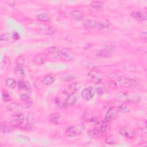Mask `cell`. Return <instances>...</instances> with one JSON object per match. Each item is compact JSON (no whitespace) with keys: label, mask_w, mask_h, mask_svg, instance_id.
<instances>
[{"label":"cell","mask_w":147,"mask_h":147,"mask_svg":"<svg viewBox=\"0 0 147 147\" xmlns=\"http://www.w3.org/2000/svg\"><path fill=\"white\" fill-rule=\"evenodd\" d=\"M114 46L110 43H106L103 45L102 49L94 50L90 52L87 56L90 58H108L110 57L114 51Z\"/></svg>","instance_id":"cell-1"},{"label":"cell","mask_w":147,"mask_h":147,"mask_svg":"<svg viewBox=\"0 0 147 147\" xmlns=\"http://www.w3.org/2000/svg\"><path fill=\"white\" fill-rule=\"evenodd\" d=\"M108 122L106 121H102L98 122L95 127L88 131V135L89 137L92 138H99L104 134V133L107 131L109 129Z\"/></svg>","instance_id":"cell-2"},{"label":"cell","mask_w":147,"mask_h":147,"mask_svg":"<svg viewBox=\"0 0 147 147\" xmlns=\"http://www.w3.org/2000/svg\"><path fill=\"white\" fill-rule=\"evenodd\" d=\"M115 98L120 101L131 103H137L141 101V97L138 94L128 93L127 92L121 91L117 94L115 96Z\"/></svg>","instance_id":"cell-3"},{"label":"cell","mask_w":147,"mask_h":147,"mask_svg":"<svg viewBox=\"0 0 147 147\" xmlns=\"http://www.w3.org/2000/svg\"><path fill=\"white\" fill-rule=\"evenodd\" d=\"M84 128L85 126L83 123L71 126L67 129L65 131V135L69 137H75L79 136L84 131Z\"/></svg>","instance_id":"cell-4"},{"label":"cell","mask_w":147,"mask_h":147,"mask_svg":"<svg viewBox=\"0 0 147 147\" xmlns=\"http://www.w3.org/2000/svg\"><path fill=\"white\" fill-rule=\"evenodd\" d=\"M116 81L118 82L119 85L123 88L133 89L137 86V82L135 80L125 76H118Z\"/></svg>","instance_id":"cell-5"},{"label":"cell","mask_w":147,"mask_h":147,"mask_svg":"<svg viewBox=\"0 0 147 147\" xmlns=\"http://www.w3.org/2000/svg\"><path fill=\"white\" fill-rule=\"evenodd\" d=\"M76 53L72 49L68 48H64L59 52V57L65 61H71L76 58Z\"/></svg>","instance_id":"cell-6"},{"label":"cell","mask_w":147,"mask_h":147,"mask_svg":"<svg viewBox=\"0 0 147 147\" xmlns=\"http://www.w3.org/2000/svg\"><path fill=\"white\" fill-rule=\"evenodd\" d=\"M83 25L88 28L91 29H105L107 26L103 22H98L94 20H84L83 22Z\"/></svg>","instance_id":"cell-7"},{"label":"cell","mask_w":147,"mask_h":147,"mask_svg":"<svg viewBox=\"0 0 147 147\" xmlns=\"http://www.w3.org/2000/svg\"><path fill=\"white\" fill-rule=\"evenodd\" d=\"M59 52L60 51L57 48L55 47H52L47 48L45 53L47 59L53 60L57 59V57H59Z\"/></svg>","instance_id":"cell-8"},{"label":"cell","mask_w":147,"mask_h":147,"mask_svg":"<svg viewBox=\"0 0 147 147\" xmlns=\"http://www.w3.org/2000/svg\"><path fill=\"white\" fill-rule=\"evenodd\" d=\"M81 87V85L79 83L75 82L69 84L67 87L64 90L63 93L67 96L70 95L71 94L76 93V92L79 90Z\"/></svg>","instance_id":"cell-9"},{"label":"cell","mask_w":147,"mask_h":147,"mask_svg":"<svg viewBox=\"0 0 147 147\" xmlns=\"http://www.w3.org/2000/svg\"><path fill=\"white\" fill-rule=\"evenodd\" d=\"M90 79L95 83L100 82L103 79V75L102 73L96 70H91L88 74Z\"/></svg>","instance_id":"cell-10"},{"label":"cell","mask_w":147,"mask_h":147,"mask_svg":"<svg viewBox=\"0 0 147 147\" xmlns=\"http://www.w3.org/2000/svg\"><path fill=\"white\" fill-rule=\"evenodd\" d=\"M25 119V115L21 113H15L12 117L11 123L13 126H18L21 125Z\"/></svg>","instance_id":"cell-11"},{"label":"cell","mask_w":147,"mask_h":147,"mask_svg":"<svg viewBox=\"0 0 147 147\" xmlns=\"http://www.w3.org/2000/svg\"><path fill=\"white\" fill-rule=\"evenodd\" d=\"M95 94V90L92 87H88L83 90L81 95L86 100H90L92 98Z\"/></svg>","instance_id":"cell-12"},{"label":"cell","mask_w":147,"mask_h":147,"mask_svg":"<svg viewBox=\"0 0 147 147\" xmlns=\"http://www.w3.org/2000/svg\"><path fill=\"white\" fill-rule=\"evenodd\" d=\"M130 16L134 19L138 21H145L146 20V13L141 10H133L130 13Z\"/></svg>","instance_id":"cell-13"},{"label":"cell","mask_w":147,"mask_h":147,"mask_svg":"<svg viewBox=\"0 0 147 147\" xmlns=\"http://www.w3.org/2000/svg\"><path fill=\"white\" fill-rule=\"evenodd\" d=\"M24 106L17 103H11L7 106L6 110L10 112H12L14 113H21V111L24 109Z\"/></svg>","instance_id":"cell-14"},{"label":"cell","mask_w":147,"mask_h":147,"mask_svg":"<svg viewBox=\"0 0 147 147\" xmlns=\"http://www.w3.org/2000/svg\"><path fill=\"white\" fill-rule=\"evenodd\" d=\"M38 28L47 35H52L55 34L56 31L53 26L43 24H38Z\"/></svg>","instance_id":"cell-15"},{"label":"cell","mask_w":147,"mask_h":147,"mask_svg":"<svg viewBox=\"0 0 147 147\" xmlns=\"http://www.w3.org/2000/svg\"><path fill=\"white\" fill-rule=\"evenodd\" d=\"M120 133L127 138H133L136 136V132L128 126H123L120 130Z\"/></svg>","instance_id":"cell-16"},{"label":"cell","mask_w":147,"mask_h":147,"mask_svg":"<svg viewBox=\"0 0 147 147\" xmlns=\"http://www.w3.org/2000/svg\"><path fill=\"white\" fill-rule=\"evenodd\" d=\"M78 99V96L76 93L68 95L64 102L63 107L67 108L72 106L73 105L75 104V103L76 102Z\"/></svg>","instance_id":"cell-17"},{"label":"cell","mask_w":147,"mask_h":147,"mask_svg":"<svg viewBox=\"0 0 147 147\" xmlns=\"http://www.w3.org/2000/svg\"><path fill=\"white\" fill-rule=\"evenodd\" d=\"M118 113L117 109L115 107H111L109 109V110L106 112L105 117V121L107 122L112 121Z\"/></svg>","instance_id":"cell-18"},{"label":"cell","mask_w":147,"mask_h":147,"mask_svg":"<svg viewBox=\"0 0 147 147\" xmlns=\"http://www.w3.org/2000/svg\"><path fill=\"white\" fill-rule=\"evenodd\" d=\"M47 59L45 53L36 55L33 59V63L35 65H41L45 63Z\"/></svg>","instance_id":"cell-19"},{"label":"cell","mask_w":147,"mask_h":147,"mask_svg":"<svg viewBox=\"0 0 147 147\" xmlns=\"http://www.w3.org/2000/svg\"><path fill=\"white\" fill-rule=\"evenodd\" d=\"M21 99L23 102V106L25 108L29 109L33 105V101L30 99L29 95L26 93H24L21 95Z\"/></svg>","instance_id":"cell-20"},{"label":"cell","mask_w":147,"mask_h":147,"mask_svg":"<svg viewBox=\"0 0 147 147\" xmlns=\"http://www.w3.org/2000/svg\"><path fill=\"white\" fill-rule=\"evenodd\" d=\"M70 18L75 21H79L83 19V13L79 10H74L69 14Z\"/></svg>","instance_id":"cell-21"},{"label":"cell","mask_w":147,"mask_h":147,"mask_svg":"<svg viewBox=\"0 0 147 147\" xmlns=\"http://www.w3.org/2000/svg\"><path fill=\"white\" fill-rule=\"evenodd\" d=\"M1 131L4 134H9L13 131V126L11 123H9L6 122H2L1 123Z\"/></svg>","instance_id":"cell-22"},{"label":"cell","mask_w":147,"mask_h":147,"mask_svg":"<svg viewBox=\"0 0 147 147\" xmlns=\"http://www.w3.org/2000/svg\"><path fill=\"white\" fill-rule=\"evenodd\" d=\"M14 74L18 81H22L25 78V72L22 66L16 65L14 68Z\"/></svg>","instance_id":"cell-23"},{"label":"cell","mask_w":147,"mask_h":147,"mask_svg":"<svg viewBox=\"0 0 147 147\" xmlns=\"http://www.w3.org/2000/svg\"><path fill=\"white\" fill-rule=\"evenodd\" d=\"M18 88L21 90L30 92L32 91V87L30 83L26 81H18L17 83Z\"/></svg>","instance_id":"cell-24"},{"label":"cell","mask_w":147,"mask_h":147,"mask_svg":"<svg viewBox=\"0 0 147 147\" xmlns=\"http://www.w3.org/2000/svg\"><path fill=\"white\" fill-rule=\"evenodd\" d=\"M61 117V114L59 113H53L51 114L48 116V121L54 125H57L59 123V119Z\"/></svg>","instance_id":"cell-25"},{"label":"cell","mask_w":147,"mask_h":147,"mask_svg":"<svg viewBox=\"0 0 147 147\" xmlns=\"http://www.w3.org/2000/svg\"><path fill=\"white\" fill-rule=\"evenodd\" d=\"M105 142L107 144L114 145V144H118L119 139L115 135H109L106 137L105 140Z\"/></svg>","instance_id":"cell-26"},{"label":"cell","mask_w":147,"mask_h":147,"mask_svg":"<svg viewBox=\"0 0 147 147\" xmlns=\"http://www.w3.org/2000/svg\"><path fill=\"white\" fill-rule=\"evenodd\" d=\"M56 80V77L53 74H48L44 77L42 80V83L45 85H50L52 84Z\"/></svg>","instance_id":"cell-27"},{"label":"cell","mask_w":147,"mask_h":147,"mask_svg":"<svg viewBox=\"0 0 147 147\" xmlns=\"http://www.w3.org/2000/svg\"><path fill=\"white\" fill-rule=\"evenodd\" d=\"M37 18L41 22H49L51 20V18L49 15L45 13H40L36 16Z\"/></svg>","instance_id":"cell-28"},{"label":"cell","mask_w":147,"mask_h":147,"mask_svg":"<svg viewBox=\"0 0 147 147\" xmlns=\"http://www.w3.org/2000/svg\"><path fill=\"white\" fill-rule=\"evenodd\" d=\"M83 119L84 121L86 122H92L96 120V118L95 116L88 113H86L83 115Z\"/></svg>","instance_id":"cell-29"},{"label":"cell","mask_w":147,"mask_h":147,"mask_svg":"<svg viewBox=\"0 0 147 147\" xmlns=\"http://www.w3.org/2000/svg\"><path fill=\"white\" fill-rule=\"evenodd\" d=\"M90 6L96 9H102L104 7V3L102 1H91L90 3Z\"/></svg>","instance_id":"cell-30"},{"label":"cell","mask_w":147,"mask_h":147,"mask_svg":"<svg viewBox=\"0 0 147 147\" xmlns=\"http://www.w3.org/2000/svg\"><path fill=\"white\" fill-rule=\"evenodd\" d=\"M11 65L10 58L7 56H5L2 60V68L4 69H7Z\"/></svg>","instance_id":"cell-31"},{"label":"cell","mask_w":147,"mask_h":147,"mask_svg":"<svg viewBox=\"0 0 147 147\" xmlns=\"http://www.w3.org/2000/svg\"><path fill=\"white\" fill-rule=\"evenodd\" d=\"M5 84H6V86L7 87H9L10 88H11V89H13V88H14L16 87L17 83H16V81L14 79H13V78H8L6 80Z\"/></svg>","instance_id":"cell-32"},{"label":"cell","mask_w":147,"mask_h":147,"mask_svg":"<svg viewBox=\"0 0 147 147\" xmlns=\"http://www.w3.org/2000/svg\"><path fill=\"white\" fill-rule=\"evenodd\" d=\"M25 62V57L24 55H20L18 57H17L16 59L15 63L17 65H20L22 66Z\"/></svg>","instance_id":"cell-33"},{"label":"cell","mask_w":147,"mask_h":147,"mask_svg":"<svg viewBox=\"0 0 147 147\" xmlns=\"http://www.w3.org/2000/svg\"><path fill=\"white\" fill-rule=\"evenodd\" d=\"M26 122L29 125H33L34 124V117L32 113H29L26 117Z\"/></svg>","instance_id":"cell-34"},{"label":"cell","mask_w":147,"mask_h":147,"mask_svg":"<svg viewBox=\"0 0 147 147\" xmlns=\"http://www.w3.org/2000/svg\"><path fill=\"white\" fill-rule=\"evenodd\" d=\"M118 112H121V113H127L129 111V109L127 107V106L126 103H123L121 105H120L118 109H117Z\"/></svg>","instance_id":"cell-35"},{"label":"cell","mask_w":147,"mask_h":147,"mask_svg":"<svg viewBox=\"0 0 147 147\" xmlns=\"http://www.w3.org/2000/svg\"><path fill=\"white\" fill-rule=\"evenodd\" d=\"M2 99L5 102H9L11 100L10 96L6 90H3L2 91Z\"/></svg>","instance_id":"cell-36"},{"label":"cell","mask_w":147,"mask_h":147,"mask_svg":"<svg viewBox=\"0 0 147 147\" xmlns=\"http://www.w3.org/2000/svg\"><path fill=\"white\" fill-rule=\"evenodd\" d=\"M75 77L72 75L71 74H65V75H64L62 78V80L63 81H65V82H69V81H71L72 80H74L75 78Z\"/></svg>","instance_id":"cell-37"},{"label":"cell","mask_w":147,"mask_h":147,"mask_svg":"<svg viewBox=\"0 0 147 147\" xmlns=\"http://www.w3.org/2000/svg\"><path fill=\"white\" fill-rule=\"evenodd\" d=\"M10 38V34L9 33H4L0 35L1 41H7Z\"/></svg>","instance_id":"cell-38"},{"label":"cell","mask_w":147,"mask_h":147,"mask_svg":"<svg viewBox=\"0 0 147 147\" xmlns=\"http://www.w3.org/2000/svg\"><path fill=\"white\" fill-rule=\"evenodd\" d=\"M96 93L99 95H102L106 92V88L105 87H99L96 88Z\"/></svg>","instance_id":"cell-39"},{"label":"cell","mask_w":147,"mask_h":147,"mask_svg":"<svg viewBox=\"0 0 147 147\" xmlns=\"http://www.w3.org/2000/svg\"><path fill=\"white\" fill-rule=\"evenodd\" d=\"M11 37L15 40H18L20 39V34L16 31H13V32L12 34H11Z\"/></svg>","instance_id":"cell-40"},{"label":"cell","mask_w":147,"mask_h":147,"mask_svg":"<svg viewBox=\"0 0 147 147\" xmlns=\"http://www.w3.org/2000/svg\"><path fill=\"white\" fill-rule=\"evenodd\" d=\"M55 103L56 105L59 106V107H63L64 106V103H62V102L61 101V100L60 99H58V98H56L55 99Z\"/></svg>","instance_id":"cell-41"},{"label":"cell","mask_w":147,"mask_h":147,"mask_svg":"<svg viewBox=\"0 0 147 147\" xmlns=\"http://www.w3.org/2000/svg\"><path fill=\"white\" fill-rule=\"evenodd\" d=\"M109 84H110V87L112 88H116L117 87V83L115 82V81H114V80H111V83L110 82Z\"/></svg>","instance_id":"cell-42"}]
</instances>
